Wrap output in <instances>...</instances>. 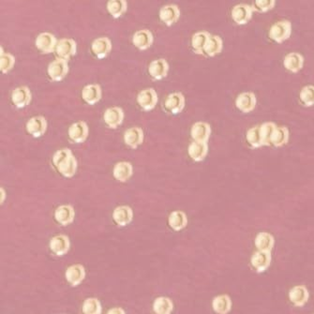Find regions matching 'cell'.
Returning <instances> with one entry per match:
<instances>
[{
  "mask_svg": "<svg viewBox=\"0 0 314 314\" xmlns=\"http://www.w3.org/2000/svg\"><path fill=\"white\" fill-rule=\"evenodd\" d=\"M189 155L195 161H202L208 152L207 143L192 142L189 146Z\"/></svg>",
  "mask_w": 314,
  "mask_h": 314,
  "instance_id": "83f0119b",
  "label": "cell"
},
{
  "mask_svg": "<svg viewBox=\"0 0 314 314\" xmlns=\"http://www.w3.org/2000/svg\"><path fill=\"white\" fill-rule=\"evenodd\" d=\"M247 141L253 148H260L263 147V140L260 131V126L253 127L249 129L247 132Z\"/></svg>",
  "mask_w": 314,
  "mask_h": 314,
  "instance_id": "f35d334b",
  "label": "cell"
},
{
  "mask_svg": "<svg viewBox=\"0 0 314 314\" xmlns=\"http://www.w3.org/2000/svg\"><path fill=\"white\" fill-rule=\"evenodd\" d=\"M128 3L126 0H110L107 2V10L114 18H118L126 13Z\"/></svg>",
  "mask_w": 314,
  "mask_h": 314,
  "instance_id": "1f68e13d",
  "label": "cell"
},
{
  "mask_svg": "<svg viewBox=\"0 0 314 314\" xmlns=\"http://www.w3.org/2000/svg\"><path fill=\"white\" fill-rule=\"evenodd\" d=\"M275 4L276 2L274 0H258L254 2V7L253 8L254 11H257L259 13H266L273 9Z\"/></svg>",
  "mask_w": 314,
  "mask_h": 314,
  "instance_id": "7bdbcfd3",
  "label": "cell"
},
{
  "mask_svg": "<svg viewBox=\"0 0 314 314\" xmlns=\"http://www.w3.org/2000/svg\"><path fill=\"white\" fill-rule=\"evenodd\" d=\"M191 134L195 142L207 143L211 134L210 124L206 122H196L191 128Z\"/></svg>",
  "mask_w": 314,
  "mask_h": 314,
  "instance_id": "9a60e30c",
  "label": "cell"
},
{
  "mask_svg": "<svg viewBox=\"0 0 314 314\" xmlns=\"http://www.w3.org/2000/svg\"><path fill=\"white\" fill-rule=\"evenodd\" d=\"M304 63L303 56L298 53H291L284 58V67L292 73H297L301 69Z\"/></svg>",
  "mask_w": 314,
  "mask_h": 314,
  "instance_id": "f1b7e54d",
  "label": "cell"
},
{
  "mask_svg": "<svg viewBox=\"0 0 314 314\" xmlns=\"http://www.w3.org/2000/svg\"><path fill=\"white\" fill-rule=\"evenodd\" d=\"M84 314H100L101 306L97 298H88L83 304Z\"/></svg>",
  "mask_w": 314,
  "mask_h": 314,
  "instance_id": "60d3db41",
  "label": "cell"
},
{
  "mask_svg": "<svg viewBox=\"0 0 314 314\" xmlns=\"http://www.w3.org/2000/svg\"><path fill=\"white\" fill-rule=\"evenodd\" d=\"M57 43L58 42L55 35L49 32L41 33L35 42L38 49L42 51L43 54H50L54 52V50H56Z\"/></svg>",
  "mask_w": 314,
  "mask_h": 314,
  "instance_id": "3957f363",
  "label": "cell"
},
{
  "mask_svg": "<svg viewBox=\"0 0 314 314\" xmlns=\"http://www.w3.org/2000/svg\"><path fill=\"white\" fill-rule=\"evenodd\" d=\"M103 119L106 125L111 129H117L122 123L124 119V112L120 107H111L104 112Z\"/></svg>",
  "mask_w": 314,
  "mask_h": 314,
  "instance_id": "30bf717a",
  "label": "cell"
},
{
  "mask_svg": "<svg viewBox=\"0 0 314 314\" xmlns=\"http://www.w3.org/2000/svg\"><path fill=\"white\" fill-rule=\"evenodd\" d=\"M30 89L27 86H19L12 93V101L18 108H24L31 101Z\"/></svg>",
  "mask_w": 314,
  "mask_h": 314,
  "instance_id": "9c48e42d",
  "label": "cell"
},
{
  "mask_svg": "<svg viewBox=\"0 0 314 314\" xmlns=\"http://www.w3.org/2000/svg\"><path fill=\"white\" fill-rule=\"evenodd\" d=\"M124 141L133 149L142 145L144 141V131L139 127H132L127 129L124 133Z\"/></svg>",
  "mask_w": 314,
  "mask_h": 314,
  "instance_id": "e0dca14e",
  "label": "cell"
},
{
  "mask_svg": "<svg viewBox=\"0 0 314 314\" xmlns=\"http://www.w3.org/2000/svg\"><path fill=\"white\" fill-rule=\"evenodd\" d=\"M289 140V129L286 127H277L273 137H272L271 145L274 147H283L286 145Z\"/></svg>",
  "mask_w": 314,
  "mask_h": 314,
  "instance_id": "8d00e7d4",
  "label": "cell"
},
{
  "mask_svg": "<svg viewBox=\"0 0 314 314\" xmlns=\"http://www.w3.org/2000/svg\"><path fill=\"white\" fill-rule=\"evenodd\" d=\"M274 237L271 234L266 233V232H262L260 234H257L256 238H255V246L261 252H268L270 253L273 247H274Z\"/></svg>",
  "mask_w": 314,
  "mask_h": 314,
  "instance_id": "4dcf8cb0",
  "label": "cell"
},
{
  "mask_svg": "<svg viewBox=\"0 0 314 314\" xmlns=\"http://www.w3.org/2000/svg\"><path fill=\"white\" fill-rule=\"evenodd\" d=\"M132 165L127 161H121L117 163L114 167V177L120 182H126L132 176Z\"/></svg>",
  "mask_w": 314,
  "mask_h": 314,
  "instance_id": "4316f807",
  "label": "cell"
},
{
  "mask_svg": "<svg viewBox=\"0 0 314 314\" xmlns=\"http://www.w3.org/2000/svg\"><path fill=\"white\" fill-rule=\"evenodd\" d=\"M47 129V121L42 116L31 117L26 123V130L34 137H41Z\"/></svg>",
  "mask_w": 314,
  "mask_h": 314,
  "instance_id": "8fae6325",
  "label": "cell"
},
{
  "mask_svg": "<svg viewBox=\"0 0 314 314\" xmlns=\"http://www.w3.org/2000/svg\"><path fill=\"white\" fill-rule=\"evenodd\" d=\"M210 37L211 35L207 31H200L192 36L191 45L196 54L204 55V48L208 43Z\"/></svg>",
  "mask_w": 314,
  "mask_h": 314,
  "instance_id": "484cf974",
  "label": "cell"
},
{
  "mask_svg": "<svg viewBox=\"0 0 314 314\" xmlns=\"http://www.w3.org/2000/svg\"><path fill=\"white\" fill-rule=\"evenodd\" d=\"M93 54L99 58L108 56L112 50L111 40L107 37H100L94 40L91 44Z\"/></svg>",
  "mask_w": 314,
  "mask_h": 314,
  "instance_id": "5bb4252c",
  "label": "cell"
},
{
  "mask_svg": "<svg viewBox=\"0 0 314 314\" xmlns=\"http://www.w3.org/2000/svg\"><path fill=\"white\" fill-rule=\"evenodd\" d=\"M132 43L139 50H147L153 43V35L148 29L136 31L132 37Z\"/></svg>",
  "mask_w": 314,
  "mask_h": 314,
  "instance_id": "ac0fdd59",
  "label": "cell"
},
{
  "mask_svg": "<svg viewBox=\"0 0 314 314\" xmlns=\"http://www.w3.org/2000/svg\"><path fill=\"white\" fill-rule=\"evenodd\" d=\"M168 69H169V65L164 58L153 60L148 67L149 74L155 80H160L166 77Z\"/></svg>",
  "mask_w": 314,
  "mask_h": 314,
  "instance_id": "4fadbf2b",
  "label": "cell"
},
{
  "mask_svg": "<svg viewBox=\"0 0 314 314\" xmlns=\"http://www.w3.org/2000/svg\"><path fill=\"white\" fill-rule=\"evenodd\" d=\"M169 224L175 231L185 228L188 224V218L183 211H173L169 217Z\"/></svg>",
  "mask_w": 314,
  "mask_h": 314,
  "instance_id": "836d02e7",
  "label": "cell"
},
{
  "mask_svg": "<svg viewBox=\"0 0 314 314\" xmlns=\"http://www.w3.org/2000/svg\"><path fill=\"white\" fill-rule=\"evenodd\" d=\"M256 97L253 92L241 93L235 99V106L243 113H251L256 106Z\"/></svg>",
  "mask_w": 314,
  "mask_h": 314,
  "instance_id": "7c38bea8",
  "label": "cell"
},
{
  "mask_svg": "<svg viewBox=\"0 0 314 314\" xmlns=\"http://www.w3.org/2000/svg\"><path fill=\"white\" fill-rule=\"evenodd\" d=\"M299 98L302 103L305 106H312L314 105V86H307L302 88Z\"/></svg>",
  "mask_w": 314,
  "mask_h": 314,
  "instance_id": "b9f144b4",
  "label": "cell"
},
{
  "mask_svg": "<svg viewBox=\"0 0 314 314\" xmlns=\"http://www.w3.org/2000/svg\"><path fill=\"white\" fill-rule=\"evenodd\" d=\"M48 74L53 81H61L68 73V62L62 58H57L51 62L48 66Z\"/></svg>",
  "mask_w": 314,
  "mask_h": 314,
  "instance_id": "7a4b0ae2",
  "label": "cell"
},
{
  "mask_svg": "<svg viewBox=\"0 0 314 314\" xmlns=\"http://www.w3.org/2000/svg\"><path fill=\"white\" fill-rule=\"evenodd\" d=\"M63 177L72 178L77 169V160L74 155H71L67 160H64L59 166L56 168Z\"/></svg>",
  "mask_w": 314,
  "mask_h": 314,
  "instance_id": "d6a6232c",
  "label": "cell"
},
{
  "mask_svg": "<svg viewBox=\"0 0 314 314\" xmlns=\"http://www.w3.org/2000/svg\"><path fill=\"white\" fill-rule=\"evenodd\" d=\"M137 102L144 110L149 111L154 108L158 102V95L153 88L144 89L137 96Z\"/></svg>",
  "mask_w": 314,
  "mask_h": 314,
  "instance_id": "8992f818",
  "label": "cell"
},
{
  "mask_svg": "<svg viewBox=\"0 0 314 314\" xmlns=\"http://www.w3.org/2000/svg\"><path fill=\"white\" fill-rule=\"evenodd\" d=\"M68 136L74 143L85 142L88 136V126L85 121H78L68 128Z\"/></svg>",
  "mask_w": 314,
  "mask_h": 314,
  "instance_id": "52a82bcc",
  "label": "cell"
},
{
  "mask_svg": "<svg viewBox=\"0 0 314 314\" xmlns=\"http://www.w3.org/2000/svg\"><path fill=\"white\" fill-rule=\"evenodd\" d=\"M276 129H277V126L273 122H265L262 126H260L263 146H271L272 137Z\"/></svg>",
  "mask_w": 314,
  "mask_h": 314,
  "instance_id": "74e56055",
  "label": "cell"
},
{
  "mask_svg": "<svg viewBox=\"0 0 314 314\" xmlns=\"http://www.w3.org/2000/svg\"><path fill=\"white\" fill-rule=\"evenodd\" d=\"M71 155H73V152L68 148H63L61 150L56 151L54 157H53V162H54L55 166L57 168L64 160H67Z\"/></svg>",
  "mask_w": 314,
  "mask_h": 314,
  "instance_id": "ee69618b",
  "label": "cell"
},
{
  "mask_svg": "<svg viewBox=\"0 0 314 314\" xmlns=\"http://www.w3.org/2000/svg\"><path fill=\"white\" fill-rule=\"evenodd\" d=\"M164 105L171 114H179L185 107V97L181 92L172 93L167 97Z\"/></svg>",
  "mask_w": 314,
  "mask_h": 314,
  "instance_id": "ba28073f",
  "label": "cell"
},
{
  "mask_svg": "<svg viewBox=\"0 0 314 314\" xmlns=\"http://www.w3.org/2000/svg\"><path fill=\"white\" fill-rule=\"evenodd\" d=\"M253 8L248 4H239L233 8L232 10V18L237 25H246L252 19Z\"/></svg>",
  "mask_w": 314,
  "mask_h": 314,
  "instance_id": "5b68a950",
  "label": "cell"
},
{
  "mask_svg": "<svg viewBox=\"0 0 314 314\" xmlns=\"http://www.w3.org/2000/svg\"><path fill=\"white\" fill-rule=\"evenodd\" d=\"M212 306L217 313L227 314L232 308V300L227 295H222L213 299Z\"/></svg>",
  "mask_w": 314,
  "mask_h": 314,
  "instance_id": "f546056e",
  "label": "cell"
},
{
  "mask_svg": "<svg viewBox=\"0 0 314 314\" xmlns=\"http://www.w3.org/2000/svg\"><path fill=\"white\" fill-rule=\"evenodd\" d=\"M180 17V10L179 7L173 4L162 7L160 11V19L165 25H172L178 22Z\"/></svg>",
  "mask_w": 314,
  "mask_h": 314,
  "instance_id": "2e32d148",
  "label": "cell"
},
{
  "mask_svg": "<svg viewBox=\"0 0 314 314\" xmlns=\"http://www.w3.org/2000/svg\"><path fill=\"white\" fill-rule=\"evenodd\" d=\"M292 25L289 21H280L273 25L269 30V37L277 43H284L291 36Z\"/></svg>",
  "mask_w": 314,
  "mask_h": 314,
  "instance_id": "6da1fadb",
  "label": "cell"
},
{
  "mask_svg": "<svg viewBox=\"0 0 314 314\" xmlns=\"http://www.w3.org/2000/svg\"><path fill=\"white\" fill-rule=\"evenodd\" d=\"M85 277H86V271L83 265H72L66 271V278L73 286L79 285L84 281Z\"/></svg>",
  "mask_w": 314,
  "mask_h": 314,
  "instance_id": "d4e9b609",
  "label": "cell"
},
{
  "mask_svg": "<svg viewBox=\"0 0 314 314\" xmlns=\"http://www.w3.org/2000/svg\"><path fill=\"white\" fill-rule=\"evenodd\" d=\"M222 47H223V43H222V38L216 36V35L214 36L211 35L210 41L204 48V55L207 56H216L222 52Z\"/></svg>",
  "mask_w": 314,
  "mask_h": 314,
  "instance_id": "d590c367",
  "label": "cell"
},
{
  "mask_svg": "<svg viewBox=\"0 0 314 314\" xmlns=\"http://www.w3.org/2000/svg\"><path fill=\"white\" fill-rule=\"evenodd\" d=\"M75 212L74 207L69 204H64L59 206L55 212V218L56 222H59L61 225H68L74 222Z\"/></svg>",
  "mask_w": 314,
  "mask_h": 314,
  "instance_id": "603a6c76",
  "label": "cell"
},
{
  "mask_svg": "<svg viewBox=\"0 0 314 314\" xmlns=\"http://www.w3.org/2000/svg\"><path fill=\"white\" fill-rule=\"evenodd\" d=\"M107 314H126L124 311L123 308H114L110 309Z\"/></svg>",
  "mask_w": 314,
  "mask_h": 314,
  "instance_id": "f6af8a7d",
  "label": "cell"
},
{
  "mask_svg": "<svg viewBox=\"0 0 314 314\" xmlns=\"http://www.w3.org/2000/svg\"><path fill=\"white\" fill-rule=\"evenodd\" d=\"M77 51V44L73 39L64 38L59 40L56 45V53L59 58L68 60L71 56H74Z\"/></svg>",
  "mask_w": 314,
  "mask_h": 314,
  "instance_id": "277c9868",
  "label": "cell"
},
{
  "mask_svg": "<svg viewBox=\"0 0 314 314\" xmlns=\"http://www.w3.org/2000/svg\"><path fill=\"white\" fill-rule=\"evenodd\" d=\"M132 218H133L132 210L127 205L118 206L114 210L113 213V219L119 226H126L132 221Z\"/></svg>",
  "mask_w": 314,
  "mask_h": 314,
  "instance_id": "7402d4cb",
  "label": "cell"
},
{
  "mask_svg": "<svg viewBox=\"0 0 314 314\" xmlns=\"http://www.w3.org/2000/svg\"><path fill=\"white\" fill-rule=\"evenodd\" d=\"M15 64V57L10 54V53H5L3 51V48H1V53H0V69L3 74H7L8 72H10L13 68Z\"/></svg>",
  "mask_w": 314,
  "mask_h": 314,
  "instance_id": "ab89813d",
  "label": "cell"
},
{
  "mask_svg": "<svg viewBox=\"0 0 314 314\" xmlns=\"http://www.w3.org/2000/svg\"><path fill=\"white\" fill-rule=\"evenodd\" d=\"M289 298L296 307L304 306L308 299V289L304 285L296 286L290 291Z\"/></svg>",
  "mask_w": 314,
  "mask_h": 314,
  "instance_id": "cb8c5ba5",
  "label": "cell"
},
{
  "mask_svg": "<svg viewBox=\"0 0 314 314\" xmlns=\"http://www.w3.org/2000/svg\"><path fill=\"white\" fill-rule=\"evenodd\" d=\"M173 304L168 297H158L153 304L155 314L172 313Z\"/></svg>",
  "mask_w": 314,
  "mask_h": 314,
  "instance_id": "e575fe53",
  "label": "cell"
},
{
  "mask_svg": "<svg viewBox=\"0 0 314 314\" xmlns=\"http://www.w3.org/2000/svg\"><path fill=\"white\" fill-rule=\"evenodd\" d=\"M82 98L88 104L97 103L101 98V87L98 84L87 85L82 90Z\"/></svg>",
  "mask_w": 314,
  "mask_h": 314,
  "instance_id": "d6986e66",
  "label": "cell"
},
{
  "mask_svg": "<svg viewBox=\"0 0 314 314\" xmlns=\"http://www.w3.org/2000/svg\"><path fill=\"white\" fill-rule=\"evenodd\" d=\"M50 248L52 252L57 256H62L66 254L69 250V240L68 236L64 234H59L53 237L50 242Z\"/></svg>",
  "mask_w": 314,
  "mask_h": 314,
  "instance_id": "ffe728a7",
  "label": "cell"
},
{
  "mask_svg": "<svg viewBox=\"0 0 314 314\" xmlns=\"http://www.w3.org/2000/svg\"><path fill=\"white\" fill-rule=\"evenodd\" d=\"M271 263V254L268 252L258 251L252 257V265L258 272H264L269 267Z\"/></svg>",
  "mask_w": 314,
  "mask_h": 314,
  "instance_id": "44dd1931",
  "label": "cell"
}]
</instances>
